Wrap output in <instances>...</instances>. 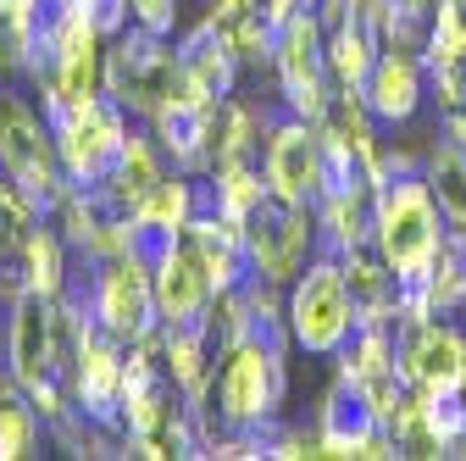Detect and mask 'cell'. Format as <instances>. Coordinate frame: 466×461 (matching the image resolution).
Segmentation results:
<instances>
[{
  "label": "cell",
  "mask_w": 466,
  "mask_h": 461,
  "mask_svg": "<svg viewBox=\"0 0 466 461\" xmlns=\"http://www.w3.org/2000/svg\"><path fill=\"white\" fill-rule=\"evenodd\" d=\"M361 100H367L372 118L405 123L417 111V100H422V56H411V50H378Z\"/></svg>",
  "instance_id": "e0dca14e"
},
{
  "label": "cell",
  "mask_w": 466,
  "mask_h": 461,
  "mask_svg": "<svg viewBox=\"0 0 466 461\" xmlns=\"http://www.w3.org/2000/svg\"><path fill=\"white\" fill-rule=\"evenodd\" d=\"M372 245L383 251V261L394 267L400 283H417L428 278L444 234H439V200L428 190V179H417V161L411 156H378V228H372Z\"/></svg>",
  "instance_id": "6da1fadb"
},
{
  "label": "cell",
  "mask_w": 466,
  "mask_h": 461,
  "mask_svg": "<svg viewBox=\"0 0 466 461\" xmlns=\"http://www.w3.org/2000/svg\"><path fill=\"white\" fill-rule=\"evenodd\" d=\"M178 89H184L178 45H167V34L145 28V23H128L106 45V95L123 106L128 118L150 123Z\"/></svg>",
  "instance_id": "5b68a950"
},
{
  "label": "cell",
  "mask_w": 466,
  "mask_h": 461,
  "mask_svg": "<svg viewBox=\"0 0 466 461\" xmlns=\"http://www.w3.org/2000/svg\"><path fill=\"white\" fill-rule=\"evenodd\" d=\"M6 373L39 394L50 384V362H56V301L39 295V290H23L12 306H6Z\"/></svg>",
  "instance_id": "7c38bea8"
},
{
  "label": "cell",
  "mask_w": 466,
  "mask_h": 461,
  "mask_svg": "<svg viewBox=\"0 0 466 461\" xmlns=\"http://www.w3.org/2000/svg\"><path fill=\"white\" fill-rule=\"evenodd\" d=\"M67 278H73V251L62 240V228L39 222V234L28 245V290H39V295L56 301V295H67Z\"/></svg>",
  "instance_id": "44dd1931"
},
{
  "label": "cell",
  "mask_w": 466,
  "mask_h": 461,
  "mask_svg": "<svg viewBox=\"0 0 466 461\" xmlns=\"http://www.w3.org/2000/svg\"><path fill=\"white\" fill-rule=\"evenodd\" d=\"M261 6H267V17H272V23L283 28V23H289V17H295V12H306V6H311V0H261Z\"/></svg>",
  "instance_id": "cb8c5ba5"
},
{
  "label": "cell",
  "mask_w": 466,
  "mask_h": 461,
  "mask_svg": "<svg viewBox=\"0 0 466 461\" xmlns=\"http://www.w3.org/2000/svg\"><path fill=\"white\" fill-rule=\"evenodd\" d=\"M222 123H228V100H206L195 89H178L150 118V134H156L161 156L178 172H189V179H211L217 156H222Z\"/></svg>",
  "instance_id": "30bf717a"
},
{
  "label": "cell",
  "mask_w": 466,
  "mask_h": 461,
  "mask_svg": "<svg viewBox=\"0 0 466 461\" xmlns=\"http://www.w3.org/2000/svg\"><path fill=\"white\" fill-rule=\"evenodd\" d=\"M184 240L195 245L200 267L211 272L217 295H222V290H239V283L256 272V261H250V240H245V222H239V217H228V211H217V206H200V211H195V222L184 228Z\"/></svg>",
  "instance_id": "5bb4252c"
},
{
  "label": "cell",
  "mask_w": 466,
  "mask_h": 461,
  "mask_svg": "<svg viewBox=\"0 0 466 461\" xmlns=\"http://www.w3.org/2000/svg\"><path fill=\"white\" fill-rule=\"evenodd\" d=\"M394 344H400L405 378H411L422 394L450 389V384L466 378V339L450 323H433V317H422V323H394Z\"/></svg>",
  "instance_id": "4fadbf2b"
},
{
  "label": "cell",
  "mask_w": 466,
  "mask_h": 461,
  "mask_svg": "<svg viewBox=\"0 0 466 461\" xmlns=\"http://www.w3.org/2000/svg\"><path fill=\"white\" fill-rule=\"evenodd\" d=\"M0 179L17 184L39 217H56L62 195L73 190L62 156H56L45 111L28 106V95H17V89H0Z\"/></svg>",
  "instance_id": "277c9868"
},
{
  "label": "cell",
  "mask_w": 466,
  "mask_h": 461,
  "mask_svg": "<svg viewBox=\"0 0 466 461\" xmlns=\"http://www.w3.org/2000/svg\"><path fill=\"white\" fill-rule=\"evenodd\" d=\"M39 428H45V417H39V406L28 400V389L12 373H0V461L34 456Z\"/></svg>",
  "instance_id": "ffe728a7"
},
{
  "label": "cell",
  "mask_w": 466,
  "mask_h": 461,
  "mask_svg": "<svg viewBox=\"0 0 466 461\" xmlns=\"http://www.w3.org/2000/svg\"><path fill=\"white\" fill-rule=\"evenodd\" d=\"M272 73L278 89L289 100V111L306 123H322L328 95H333V73H328V28L322 17L306 6L278 28V50H272Z\"/></svg>",
  "instance_id": "9c48e42d"
},
{
  "label": "cell",
  "mask_w": 466,
  "mask_h": 461,
  "mask_svg": "<svg viewBox=\"0 0 466 461\" xmlns=\"http://www.w3.org/2000/svg\"><path fill=\"white\" fill-rule=\"evenodd\" d=\"M450 139L466 150V106H461V111H450Z\"/></svg>",
  "instance_id": "d4e9b609"
},
{
  "label": "cell",
  "mask_w": 466,
  "mask_h": 461,
  "mask_svg": "<svg viewBox=\"0 0 466 461\" xmlns=\"http://www.w3.org/2000/svg\"><path fill=\"white\" fill-rule=\"evenodd\" d=\"M206 17L228 34V45L239 50V62H272V50H278V23L267 17L261 0H211Z\"/></svg>",
  "instance_id": "ac0fdd59"
},
{
  "label": "cell",
  "mask_w": 466,
  "mask_h": 461,
  "mask_svg": "<svg viewBox=\"0 0 466 461\" xmlns=\"http://www.w3.org/2000/svg\"><path fill=\"white\" fill-rule=\"evenodd\" d=\"M283 351H289V339L245 333L222 356V367L211 373V394H206V456H211V439L222 428H261L278 417L283 389H289Z\"/></svg>",
  "instance_id": "3957f363"
},
{
  "label": "cell",
  "mask_w": 466,
  "mask_h": 461,
  "mask_svg": "<svg viewBox=\"0 0 466 461\" xmlns=\"http://www.w3.org/2000/svg\"><path fill=\"white\" fill-rule=\"evenodd\" d=\"M356 323L361 312L344 283V261L333 251H317V261H306V272L295 278V295H289V333L311 356H339Z\"/></svg>",
  "instance_id": "52a82bcc"
},
{
  "label": "cell",
  "mask_w": 466,
  "mask_h": 461,
  "mask_svg": "<svg viewBox=\"0 0 466 461\" xmlns=\"http://www.w3.org/2000/svg\"><path fill=\"white\" fill-rule=\"evenodd\" d=\"M39 111L50 123L56 156H62V167H67V184L106 190L116 161H123V150H128L134 118L111 95H45Z\"/></svg>",
  "instance_id": "7a4b0ae2"
},
{
  "label": "cell",
  "mask_w": 466,
  "mask_h": 461,
  "mask_svg": "<svg viewBox=\"0 0 466 461\" xmlns=\"http://www.w3.org/2000/svg\"><path fill=\"white\" fill-rule=\"evenodd\" d=\"M0 362H6V323H0Z\"/></svg>",
  "instance_id": "484cf974"
},
{
  "label": "cell",
  "mask_w": 466,
  "mask_h": 461,
  "mask_svg": "<svg viewBox=\"0 0 466 461\" xmlns=\"http://www.w3.org/2000/svg\"><path fill=\"white\" fill-rule=\"evenodd\" d=\"M161 161H167V156H161L156 134H139V128H134V134H128V150H123V161H116V172H111V184H106V190L123 200L128 211H139V200L167 179V167H161Z\"/></svg>",
  "instance_id": "d6986e66"
},
{
  "label": "cell",
  "mask_w": 466,
  "mask_h": 461,
  "mask_svg": "<svg viewBox=\"0 0 466 461\" xmlns=\"http://www.w3.org/2000/svg\"><path fill=\"white\" fill-rule=\"evenodd\" d=\"M239 50L228 45V34L200 17L184 39H178V73H184V89L206 95V100H233V84H239Z\"/></svg>",
  "instance_id": "9a60e30c"
},
{
  "label": "cell",
  "mask_w": 466,
  "mask_h": 461,
  "mask_svg": "<svg viewBox=\"0 0 466 461\" xmlns=\"http://www.w3.org/2000/svg\"><path fill=\"white\" fill-rule=\"evenodd\" d=\"M128 6H134V23L156 34H172V23H178V0H128Z\"/></svg>",
  "instance_id": "603a6c76"
},
{
  "label": "cell",
  "mask_w": 466,
  "mask_h": 461,
  "mask_svg": "<svg viewBox=\"0 0 466 461\" xmlns=\"http://www.w3.org/2000/svg\"><path fill=\"white\" fill-rule=\"evenodd\" d=\"M67 295L123 344L145 339L161 323V312H156V272L139 256H128V251L106 256V261H84V290L67 283Z\"/></svg>",
  "instance_id": "8992f818"
},
{
  "label": "cell",
  "mask_w": 466,
  "mask_h": 461,
  "mask_svg": "<svg viewBox=\"0 0 466 461\" xmlns=\"http://www.w3.org/2000/svg\"><path fill=\"white\" fill-rule=\"evenodd\" d=\"M245 240H250V261L267 283H289L306 272V256L317 251V206L289 200L278 190H267L250 217H245Z\"/></svg>",
  "instance_id": "ba28073f"
},
{
  "label": "cell",
  "mask_w": 466,
  "mask_h": 461,
  "mask_svg": "<svg viewBox=\"0 0 466 461\" xmlns=\"http://www.w3.org/2000/svg\"><path fill=\"white\" fill-rule=\"evenodd\" d=\"M428 190L439 200V217L450 228H466V150L461 145H439L428 156Z\"/></svg>",
  "instance_id": "7402d4cb"
},
{
  "label": "cell",
  "mask_w": 466,
  "mask_h": 461,
  "mask_svg": "<svg viewBox=\"0 0 466 461\" xmlns=\"http://www.w3.org/2000/svg\"><path fill=\"white\" fill-rule=\"evenodd\" d=\"M267 184L289 200H306L317 206L322 190H328V145H322V128L306 123V118H278L272 123V139H267Z\"/></svg>",
  "instance_id": "8fae6325"
},
{
  "label": "cell",
  "mask_w": 466,
  "mask_h": 461,
  "mask_svg": "<svg viewBox=\"0 0 466 461\" xmlns=\"http://www.w3.org/2000/svg\"><path fill=\"white\" fill-rule=\"evenodd\" d=\"M211 301H217L211 272L200 267L195 245L178 240V245L167 251V261L156 267V312H161V323H195Z\"/></svg>",
  "instance_id": "2e32d148"
}]
</instances>
